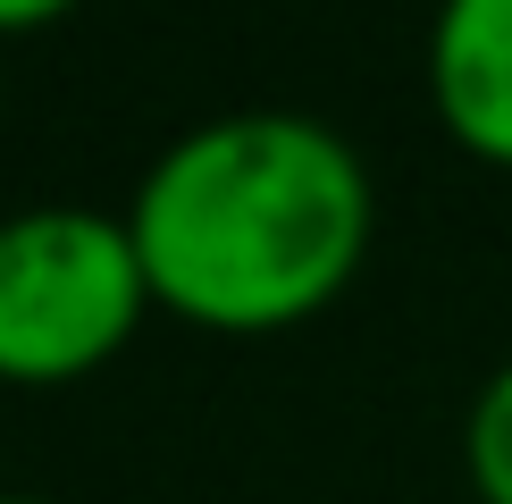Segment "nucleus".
<instances>
[{
    "instance_id": "423d86ee",
    "label": "nucleus",
    "mask_w": 512,
    "mask_h": 504,
    "mask_svg": "<svg viewBox=\"0 0 512 504\" xmlns=\"http://www.w3.org/2000/svg\"><path fill=\"white\" fill-rule=\"evenodd\" d=\"M0 504H42V496H0Z\"/></svg>"
},
{
    "instance_id": "7ed1b4c3",
    "label": "nucleus",
    "mask_w": 512,
    "mask_h": 504,
    "mask_svg": "<svg viewBox=\"0 0 512 504\" xmlns=\"http://www.w3.org/2000/svg\"><path fill=\"white\" fill-rule=\"evenodd\" d=\"M429 101L471 160L512 168V0H437Z\"/></svg>"
},
{
    "instance_id": "f03ea898",
    "label": "nucleus",
    "mask_w": 512,
    "mask_h": 504,
    "mask_svg": "<svg viewBox=\"0 0 512 504\" xmlns=\"http://www.w3.org/2000/svg\"><path fill=\"white\" fill-rule=\"evenodd\" d=\"M143 311L160 303L126 219L84 202L0 219V378L9 387L93 378L143 328Z\"/></svg>"
},
{
    "instance_id": "20e7f679",
    "label": "nucleus",
    "mask_w": 512,
    "mask_h": 504,
    "mask_svg": "<svg viewBox=\"0 0 512 504\" xmlns=\"http://www.w3.org/2000/svg\"><path fill=\"white\" fill-rule=\"evenodd\" d=\"M462 462H471L479 504H512V362L479 387L471 420H462Z\"/></svg>"
},
{
    "instance_id": "f257e3e1",
    "label": "nucleus",
    "mask_w": 512,
    "mask_h": 504,
    "mask_svg": "<svg viewBox=\"0 0 512 504\" xmlns=\"http://www.w3.org/2000/svg\"><path fill=\"white\" fill-rule=\"evenodd\" d=\"M370 168L303 110H236L177 135L135 185L152 303L219 336H277L328 311L370 252Z\"/></svg>"
},
{
    "instance_id": "39448f33",
    "label": "nucleus",
    "mask_w": 512,
    "mask_h": 504,
    "mask_svg": "<svg viewBox=\"0 0 512 504\" xmlns=\"http://www.w3.org/2000/svg\"><path fill=\"white\" fill-rule=\"evenodd\" d=\"M76 0H0V34H34V26H51V17H68Z\"/></svg>"
}]
</instances>
